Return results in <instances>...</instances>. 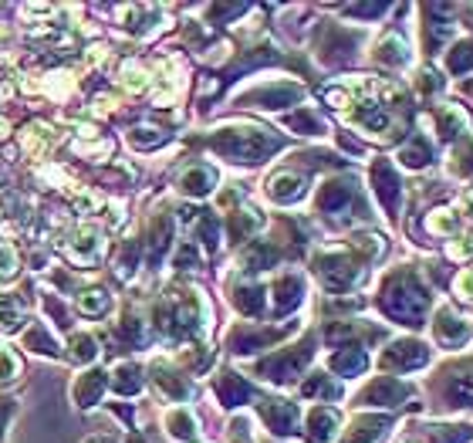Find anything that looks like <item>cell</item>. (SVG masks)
<instances>
[{"label": "cell", "instance_id": "obj_47", "mask_svg": "<svg viewBox=\"0 0 473 443\" xmlns=\"http://www.w3.org/2000/svg\"><path fill=\"white\" fill-rule=\"evenodd\" d=\"M196 257H200V251H196L193 244H183V248H179V254H176V268H187V264H196Z\"/></svg>", "mask_w": 473, "mask_h": 443}, {"label": "cell", "instance_id": "obj_35", "mask_svg": "<svg viewBox=\"0 0 473 443\" xmlns=\"http://www.w3.org/2000/svg\"><path fill=\"white\" fill-rule=\"evenodd\" d=\"M446 65H450V72H456V75L470 72V68H473V41H460L454 51H450Z\"/></svg>", "mask_w": 473, "mask_h": 443}, {"label": "cell", "instance_id": "obj_18", "mask_svg": "<svg viewBox=\"0 0 473 443\" xmlns=\"http://www.w3.org/2000/svg\"><path fill=\"white\" fill-rule=\"evenodd\" d=\"M105 386H109V372H102V369H88L85 376H78V383H75L78 406H95L98 396L105 393Z\"/></svg>", "mask_w": 473, "mask_h": 443}, {"label": "cell", "instance_id": "obj_25", "mask_svg": "<svg viewBox=\"0 0 473 443\" xmlns=\"http://www.w3.org/2000/svg\"><path fill=\"white\" fill-rule=\"evenodd\" d=\"M436 118H439V135H443V139H454V135H460L467 129V116H463V109H456V105H443V109L436 112Z\"/></svg>", "mask_w": 473, "mask_h": 443}, {"label": "cell", "instance_id": "obj_11", "mask_svg": "<svg viewBox=\"0 0 473 443\" xmlns=\"http://www.w3.org/2000/svg\"><path fill=\"white\" fill-rule=\"evenodd\" d=\"M274 311H291L301 305L304 298V278L301 274H294V271H287V274H281L278 281H274Z\"/></svg>", "mask_w": 473, "mask_h": 443}, {"label": "cell", "instance_id": "obj_14", "mask_svg": "<svg viewBox=\"0 0 473 443\" xmlns=\"http://www.w3.org/2000/svg\"><path fill=\"white\" fill-rule=\"evenodd\" d=\"M267 196L271 200H278V203H294V200H301L304 196V176L298 173H278L267 179Z\"/></svg>", "mask_w": 473, "mask_h": 443}, {"label": "cell", "instance_id": "obj_27", "mask_svg": "<svg viewBox=\"0 0 473 443\" xmlns=\"http://www.w3.org/2000/svg\"><path fill=\"white\" fill-rule=\"evenodd\" d=\"M430 443H467L473 440V426H430L426 430Z\"/></svg>", "mask_w": 473, "mask_h": 443}, {"label": "cell", "instance_id": "obj_43", "mask_svg": "<svg viewBox=\"0 0 473 443\" xmlns=\"http://www.w3.org/2000/svg\"><path fill=\"white\" fill-rule=\"evenodd\" d=\"M456 173H473V142L467 139L460 149H456V163H454Z\"/></svg>", "mask_w": 473, "mask_h": 443}, {"label": "cell", "instance_id": "obj_39", "mask_svg": "<svg viewBox=\"0 0 473 443\" xmlns=\"http://www.w3.org/2000/svg\"><path fill=\"white\" fill-rule=\"evenodd\" d=\"M129 142H133L135 149H152V146L166 142V133H159V129H133Z\"/></svg>", "mask_w": 473, "mask_h": 443}, {"label": "cell", "instance_id": "obj_4", "mask_svg": "<svg viewBox=\"0 0 473 443\" xmlns=\"http://www.w3.org/2000/svg\"><path fill=\"white\" fill-rule=\"evenodd\" d=\"M315 268H318V278L324 281L328 291H348L362 274L359 264H355L348 254H322V257L315 261Z\"/></svg>", "mask_w": 473, "mask_h": 443}, {"label": "cell", "instance_id": "obj_8", "mask_svg": "<svg viewBox=\"0 0 473 443\" xmlns=\"http://www.w3.org/2000/svg\"><path fill=\"white\" fill-rule=\"evenodd\" d=\"M436 342L439 346H446V348H456V346H463L467 339H470V325L456 315L454 309H439L436 311Z\"/></svg>", "mask_w": 473, "mask_h": 443}, {"label": "cell", "instance_id": "obj_1", "mask_svg": "<svg viewBox=\"0 0 473 443\" xmlns=\"http://www.w3.org/2000/svg\"><path fill=\"white\" fill-rule=\"evenodd\" d=\"M378 305H382V311L389 318H396L402 325H419V318L430 309V294H426V288L419 285L409 271H399V274H393L385 281Z\"/></svg>", "mask_w": 473, "mask_h": 443}, {"label": "cell", "instance_id": "obj_28", "mask_svg": "<svg viewBox=\"0 0 473 443\" xmlns=\"http://www.w3.org/2000/svg\"><path fill=\"white\" fill-rule=\"evenodd\" d=\"M301 393L308 396V400H315V396H324V400H335L339 396V383L332 379V376H324V372H318V376H311L308 383L301 386Z\"/></svg>", "mask_w": 473, "mask_h": 443}, {"label": "cell", "instance_id": "obj_45", "mask_svg": "<svg viewBox=\"0 0 473 443\" xmlns=\"http://www.w3.org/2000/svg\"><path fill=\"white\" fill-rule=\"evenodd\" d=\"M14 268H18V254L11 248H0V278H11Z\"/></svg>", "mask_w": 473, "mask_h": 443}, {"label": "cell", "instance_id": "obj_42", "mask_svg": "<svg viewBox=\"0 0 473 443\" xmlns=\"http://www.w3.org/2000/svg\"><path fill=\"white\" fill-rule=\"evenodd\" d=\"M454 288H456V294H460V302H473V268L456 274Z\"/></svg>", "mask_w": 473, "mask_h": 443}, {"label": "cell", "instance_id": "obj_41", "mask_svg": "<svg viewBox=\"0 0 473 443\" xmlns=\"http://www.w3.org/2000/svg\"><path fill=\"white\" fill-rule=\"evenodd\" d=\"M217 233H220L217 217H203V220H200V227H196V237H200L207 248H217Z\"/></svg>", "mask_w": 473, "mask_h": 443}, {"label": "cell", "instance_id": "obj_26", "mask_svg": "<svg viewBox=\"0 0 473 443\" xmlns=\"http://www.w3.org/2000/svg\"><path fill=\"white\" fill-rule=\"evenodd\" d=\"M217 393H220V400H224V406H237L247 400V383L240 379V376H233V372H227L220 383H217Z\"/></svg>", "mask_w": 473, "mask_h": 443}, {"label": "cell", "instance_id": "obj_48", "mask_svg": "<svg viewBox=\"0 0 473 443\" xmlns=\"http://www.w3.org/2000/svg\"><path fill=\"white\" fill-rule=\"evenodd\" d=\"M385 4H359V7H348V14H359V18H372V14H382Z\"/></svg>", "mask_w": 473, "mask_h": 443}, {"label": "cell", "instance_id": "obj_20", "mask_svg": "<svg viewBox=\"0 0 473 443\" xmlns=\"http://www.w3.org/2000/svg\"><path fill=\"white\" fill-rule=\"evenodd\" d=\"M385 426H389L385 416H359V420L352 424V430L345 433V443H376Z\"/></svg>", "mask_w": 473, "mask_h": 443}, {"label": "cell", "instance_id": "obj_7", "mask_svg": "<svg viewBox=\"0 0 473 443\" xmlns=\"http://www.w3.org/2000/svg\"><path fill=\"white\" fill-rule=\"evenodd\" d=\"M406 396H409V386L406 383H399L396 376H378L376 383L362 393V403L365 406H389V409H393V406H399Z\"/></svg>", "mask_w": 473, "mask_h": 443}, {"label": "cell", "instance_id": "obj_3", "mask_svg": "<svg viewBox=\"0 0 473 443\" xmlns=\"http://www.w3.org/2000/svg\"><path fill=\"white\" fill-rule=\"evenodd\" d=\"M308 359H311V342H301V346L274 352L271 359H264V363L257 366V372L267 376V379H274V383H291V379L301 376V369L308 366Z\"/></svg>", "mask_w": 473, "mask_h": 443}, {"label": "cell", "instance_id": "obj_30", "mask_svg": "<svg viewBox=\"0 0 473 443\" xmlns=\"http://www.w3.org/2000/svg\"><path fill=\"white\" fill-rule=\"evenodd\" d=\"M24 346L34 348V352H41V355H57V342L48 335V328L44 325H34L27 335H24Z\"/></svg>", "mask_w": 473, "mask_h": 443}, {"label": "cell", "instance_id": "obj_36", "mask_svg": "<svg viewBox=\"0 0 473 443\" xmlns=\"http://www.w3.org/2000/svg\"><path fill=\"white\" fill-rule=\"evenodd\" d=\"M426 227L433 233H456L460 231V213L456 210H433L430 213V220H426Z\"/></svg>", "mask_w": 473, "mask_h": 443}, {"label": "cell", "instance_id": "obj_9", "mask_svg": "<svg viewBox=\"0 0 473 443\" xmlns=\"http://www.w3.org/2000/svg\"><path fill=\"white\" fill-rule=\"evenodd\" d=\"M359 196H355V187L352 183H345V179H332V183H324L322 193H318V210L322 213H345L352 210V203H355Z\"/></svg>", "mask_w": 473, "mask_h": 443}, {"label": "cell", "instance_id": "obj_51", "mask_svg": "<svg viewBox=\"0 0 473 443\" xmlns=\"http://www.w3.org/2000/svg\"><path fill=\"white\" fill-rule=\"evenodd\" d=\"M85 443H112V437H92V440H85Z\"/></svg>", "mask_w": 473, "mask_h": 443}, {"label": "cell", "instance_id": "obj_2", "mask_svg": "<svg viewBox=\"0 0 473 443\" xmlns=\"http://www.w3.org/2000/svg\"><path fill=\"white\" fill-rule=\"evenodd\" d=\"M210 142H213L217 153L233 159V163H261L264 156L278 149V139L267 129H224V133L213 135Z\"/></svg>", "mask_w": 473, "mask_h": 443}, {"label": "cell", "instance_id": "obj_21", "mask_svg": "<svg viewBox=\"0 0 473 443\" xmlns=\"http://www.w3.org/2000/svg\"><path fill=\"white\" fill-rule=\"evenodd\" d=\"M446 396H450V406H473V366H463L450 376Z\"/></svg>", "mask_w": 473, "mask_h": 443}, {"label": "cell", "instance_id": "obj_33", "mask_svg": "<svg viewBox=\"0 0 473 443\" xmlns=\"http://www.w3.org/2000/svg\"><path fill=\"white\" fill-rule=\"evenodd\" d=\"M233 302H237V309L244 311V315H257V311L264 309V298H261V288H254V285H244V288H237V294H233Z\"/></svg>", "mask_w": 473, "mask_h": 443}, {"label": "cell", "instance_id": "obj_13", "mask_svg": "<svg viewBox=\"0 0 473 443\" xmlns=\"http://www.w3.org/2000/svg\"><path fill=\"white\" fill-rule=\"evenodd\" d=\"M294 98H301V88L298 85H287V81H274V85H264V88L250 92V102H257L264 109H284Z\"/></svg>", "mask_w": 473, "mask_h": 443}, {"label": "cell", "instance_id": "obj_50", "mask_svg": "<svg viewBox=\"0 0 473 443\" xmlns=\"http://www.w3.org/2000/svg\"><path fill=\"white\" fill-rule=\"evenodd\" d=\"M240 430H244V426L237 424V437H233V443H247V437H244V433H240Z\"/></svg>", "mask_w": 473, "mask_h": 443}, {"label": "cell", "instance_id": "obj_38", "mask_svg": "<svg viewBox=\"0 0 473 443\" xmlns=\"http://www.w3.org/2000/svg\"><path fill=\"white\" fill-rule=\"evenodd\" d=\"M78 309L81 315H102V311H109V294L105 291H85L81 298H78Z\"/></svg>", "mask_w": 473, "mask_h": 443}, {"label": "cell", "instance_id": "obj_32", "mask_svg": "<svg viewBox=\"0 0 473 443\" xmlns=\"http://www.w3.org/2000/svg\"><path fill=\"white\" fill-rule=\"evenodd\" d=\"M254 227H261V217H257V210H237L233 217H230V237H233V241L247 237V233L254 231Z\"/></svg>", "mask_w": 473, "mask_h": 443}, {"label": "cell", "instance_id": "obj_6", "mask_svg": "<svg viewBox=\"0 0 473 443\" xmlns=\"http://www.w3.org/2000/svg\"><path fill=\"white\" fill-rule=\"evenodd\" d=\"M372 187H376L378 203H382L389 213H396L399 196H402V187H399V176H396V170H393V163H389V159H376V166H372Z\"/></svg>", "mask_w": 473, "mask_h": 443}, {"label": "cell", "instance_id": "obj_34", "mask_svg": "<svg viewBox=\"0 0 473 443\" xmlns=\"http://www.w3.org/2000/svg\"><path fill=\"white\" fill-rule=\"evenodd\" d=\"M72 254H75L78 261H95V254H98V233H95L92 227H85V231L75 237Z\"/></svg>", "mask_w": 473, "mask_h": 443}, {"label": "cell", "instance_id": "obj_5", "mask_svg": "<svg viewBox=\"0 0 473 443\" xmlns=\"http://www.w3.org/2000/svg\"><path fill=\"white\" fill-rule=\"evenodd\" d=\"M426 363H430V348L416 339H399L382 352V369H389V372H413Z\"/></svg>", "mask_w": 473, "mask_h": 443}, {"label": "cell", "instance_id": "obj_15", "mask_svg": "<svg viewBox=\"0 0 473 443\" xmlns=\"http://www.w3.org/2000/svg\"><path fill=\"white\" fill-rule=\"evenodd\" d=\"M152 383L159 386V393H163L166 400H172V403H179V400L189 396V383L179 372H172L166 363H156V366H152Z\"/></svg>", "mask_w": 473, "mask_h": 443}, {"label": "cell", "instance_id": "obj_46", "mask_svg": "<svg viewBox=\"0 0 473 443\" xmlns=\"http://www.w3.org/2000/svg\"><path fill=\"white\" fill-rule=\"evenodd\" d=\"M126 88H133V92H142L146 88V72L142 68H126Z\"/></svg>", "mask_w": 473, "mask_h": 443}, {"label": "cell", "instance_id": "obj_12", "mask_svg": "<svg viewBox=\"0 0 473 443\" xmlns=\"http://www.w3.org/2000/svg\"><path fill=\"white\" fill-rule=\"evenodd\" d=\"M170 241H172V220L170 217H156L146 231V257L149 264H159L163 254L170 251Z\"/></svg>", "mask_w": 473, "mask_h": 443}, {"label": "cell", "instance_id": "obj_19", "mask_svg": "<svg viewBox=\"0 0 473 443\" xmlns=\"http://www.w3.org/2000/svg\"><path fill=\"white\" fill-rule=\"evenodd\" d=\"M217 187V173L210 166H189L187 173L179 176V190L187 196H207Z\"/></svg>", "mask_w": 473, "mask_h": 443}, {"label": "cell", "instance_id": "obj_29", "mask_svg": "<svg viewBox=\"0 0 473 443\" xmlns=\"http://www.w3.org/2000/svg\"><path fill=\"white\" fill-rule=\"evenodd\" d=\"M20 322H24V309L14 294H0V325L7 332H18Z\"/></svg>", "mask_w": 473, "mask_h": 443}, {"label": "cell", "instance_id": "obj_17", "mask_svg": "<svg viewBox=\"0 0 473 443\" xmlns=\"http://www.w3.org/2000/svg\"><path fill=\"white\" fill-rule=\"evenodd\" d=\"M328 366H332V372H335V376H345V379H348V376H359V372H365V366H369V355H365V348H362V346H345L341 352H335V355H332V363H328Z\"/></svg>", "mask_w": 473, "mask_h": 443}, {"label": "cell", "instance_id": "obj_16", "mask_svg": "<svg viewBox=\"0 0 473 443\" xmlns=\"http://www.w3.org/2000/svg\"><path fill=\"white\" fill-rule=\"evenodd\" d=\"M335 430H339V413L335 409H311L308 413V440L311 443H328L335 440Z\"/></svg>", "mask_w": 473, "mask_h": 443}, {"label": "cell", "instance_id": "obj_49", "mask_svg": "<svg viewBox=\"0 0 473 443\" xmlns=\"http://www.w3.org/2000/svg\"><path fill=\"white\" fill-rule=\"evenodd\" d=\"M11 413H14V400H0V437H4V426L11 420Z\"/></svg>", "mask_w": 473, "mask_h": 443}, {"label": "cell", "instance_id": "obj_22", "mask_svg": "<svg viewBox=\"0 0 473 443\" xmlns=\"http://www.w3.org/2000/svg\"><path fill=\"white\" fill-rule=\"evenodd\" d=\"M112 389L118 396H135L142 389V369L135 366V363H122L112 376Z\"/></svg>", "mask_w": 473, "mask_h": 443}, {"label": "cell", "instance_id": "obj_40", "mask_svg": "<svg viewBox=\"0 0 473 443\" xmlns=\"http://www.w3.org/2000/svg\"><path fill=\"white\" fill-rule=\"evenodd\" d=\"M287 126H291V129H304V135H311V133H322V122H318V118L311 116V112H308V109H301V112H298V116H291V118H287Z\"/></svg>", "mask_w": 473, "mask_h": 443}, {"label": "cell", "instance_id": "obj_10", "mask_svg": "<svg viewBox=\"0 0 473 443\" xmlns=\"http://www.w3.org/2000/svg\"><path fill=\"white\" fill-rule=\"evenodd\" d=\"M261 416L274 433H294L298 430V406L287 403V400H264Z\"/></svg>", "mask_w": 473, "mask_h": 443}, {"label": "cell", "instance_id": "obj_37", "mask_svg": "<svg viewBox=\"0 0 473 443\" xmlns=\"http://www.w3.org/2000/svg\"><path fill=\"white\" fill-rule=\"evenodd\" d=\"M376 58L385 61V65H402V61L409 58V55H406V44H402V41L393 34V38H385L382 44H378Z\"/></svg>", "mask_w": 473, "mask_h": 443}, {"label": "cell", "instance_id": "obj_44", "mask_svg": "<svg viewBox=\"0 0 473 443\" xmlns=\"http://www.w3.org/2000/svg\"><path fill=\"white\" fill-rule=\"evenodd\" d=\"M14 376H18V359L7 348H0V383H11Z\"/></svg>", "mask_w": 473, "mask_h": 443}, {"label": "cell", "instance_id": "obj_31", "mask_svg": "<svg viewBox=\"0 0 473 443\" xmlns=\"http://www.w3.org/2000/svg\"><path fill=\"white\" fill-rule=\"evenodd\" d=\"M68 346H72V359L75 363H92L95 355H98V346H95V339L88 332H75Z\"/></svg>", "mask_w": 473, "mask_h": 443}, {"label": "cell", "instance_id": "obj_24", "mask_svg": "<svg viewBox=\"0 0 473 443\" xmlns=\"http://www.w3.org/2000/svg\"><path fill=\"white\" fill-rule=\"evenodd\" d=\"M166 426H170V433L176 440H196V420L189 416V409L183 406H176L166 413Z\"/></svg>", "mask_w": 473, "mask_h": 443}, {"label": "cell", "instance_id": "obj_23", "mask_svg": "<svg viewBox=\"0 0 473 443\" xmlns=\"http://www.w3.org/2000/svg\"><path fill=\"white\" fill-rule=\"evenodd\" d=\"M430 159H433V153H430V142H426V139H409V142L399 149V163L409 166V170H426Z\"/></svg>", "mask_w": 473, "mask_h": 443}]
</instances>
